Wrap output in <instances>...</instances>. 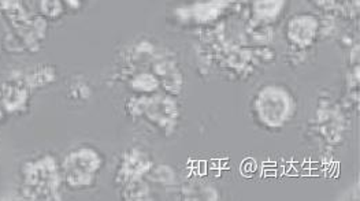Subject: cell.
I'll list each match as a JSON object with an SVG mask.
<instances>
[{"instance_id": "cell-1", "label": "cell", "mask_w": 360, "mask_h": 201, "mask_svg": "<svg viewBox=\"0 0 360 201\" xmlns=\"http://www.w3.org/2000/svg\"><path fill=\"white\" fill-rule=\"evenodd\" d=\"M68 182L72 186H89L101 169V155L91 148H81L65 160Z\"/></svg>"}]
</instances>
